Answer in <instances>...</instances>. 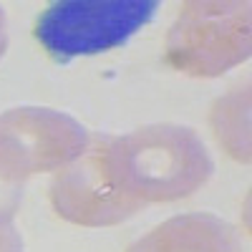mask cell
Segmentation results:
<instances>
[{
  "instance_id": "6",
  "label": "cell",
  "mask_w": 252,
  "mask_h": 252,
  "mask_svg": "<svg viewBox=\"0 0 252 252\" xmlns=\"http://www.w3.org/2000/svg\"><path fill=\"white\" fill-rule=\"evenodd\" d=\"M129 252H242L235 229L215 215H184L166 220Z\"/></svg>"
},
{
  "instance_id": "3",
  "label": "cell",
  "mask_w": 252,
  "mask_h": 252,
  "mask_svg": "<svg viewBox=\"0 0 252 252\" xmlns=\"http://www.w3.org/2000/svg\"><path fill=\"white\" fill-rule=\"evenodd\" d=\"M250 56V5L189 3L169 33L166 61L192 76H217Z\"/></svg>"
},
{
  "instance_id": "5",
  "label": "cell",
  "mask_w": 252,
  "mask_h": 252,
  "mask_svg": "<svg viewBox=\"0 0 252 252\" xmlns=\"http://www.w3.org/2000/svg\"><path fill=\"white\" fill-rule=\"evenodd\" d=\"M109 136L89 141L86 152L76 157L51 187V199L61 217L76 224H116L141 207L119 187L106 154Z\"/></svg>"
},
{
  "instance_id": "7",
  "label": "cell",
  "mask_w": 252,
  "mask_h": 252,
  "mask_svg": "<svg viewBox=\"0 0 252 252\" xmlns=\"http://www.w3.org/2000/svg\"><path fill=\"white\" fill-rule=\"evenodd\" d=\"M5 43H8V38H5V13H3V8H0V56H3V51H5Z\"/></svg>"
},
{
  "instance_id": "4",
  "label": "cell",
  "mask_w": 252,
  "mask_h": 252,
  "mask_svg": "<svg viewBox=\"0 0 252 252\" xmlns=\"http://www.w3.org/2000/svg\"><path fill=\"white\" fill-rule=\"evenodd\" d=\"M86 129L53 109H10L0 116V179H26L58 169L89 146Z\"/></svg>"
},
{
  "instance_id": "2",
  "label": "cell",
  "mask_w": 252,
  "mask_h": 252,
  "mask_svg": "<svg viewBox=\"0 0 252 252\" xmlns=\"http://www.w3.org/2000/svg\"><path fill=\"white\" fill-rule=\"evenodd\" d=\"M159 0H58L35 20V38L56 61L126 46L159 10Z\"/></svg>"
},
{
  "instance_id": "1",
  "label": "cell",
  "mask_w": 252,
  "mask_h": 252,
  "mask_svg": "<svg viewBox=\"0 0 252 252\" xmlns=\"http://www.w3.org/2000/svg\"><path fill=\"white\" fill-rule=\"evenodd\" d=\"M106 154L119 187L141 207L192 194L215 169L202 139L177 124H154L126 136H109Z\"/></svg>"
}]
</instances>
